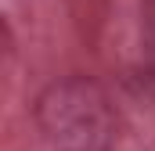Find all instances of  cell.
I'll list each match as a JSON object with an SVG mask.
<instances>
[{"mask_svg":"<svg viewBox=\"0 0 155 151\" xmlns=\"http://www.w3.org/2000/svg\"><path fill=\"white\" fill-rule=\"evenodd\" d=\"M36 126L51 151H112L116 112L90 79L51 83L36 101Z\"/></svg>","mask_w":155,"mask_h":151,"instance_id":"6da1fadb","label":"cell"}]
</instances>
